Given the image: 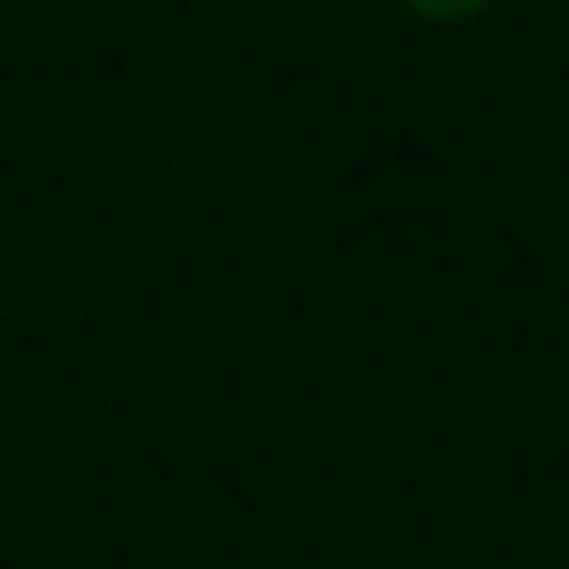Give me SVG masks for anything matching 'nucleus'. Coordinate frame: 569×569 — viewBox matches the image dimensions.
<instances>
[{
    "label": "nucleus",
    "mask_w": 569,
    "mask_h": 569,
    "mask_svg": "<svg viewBox=\"0 0 569 569\" xmlns=\"http://www.w3.org/2000/svg\"><path fill=\"white\" fill-rule=\"evenodd\" d=\"M403 14H418V22H440V29H455V22H476V14H490L498 0H397Z\"/></svg>",
    "instance_id": "1"
}]
</instances>
